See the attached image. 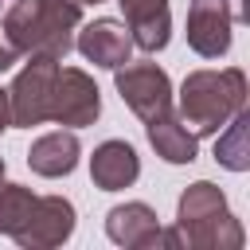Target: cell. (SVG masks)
<instances>
[{"label":"cell","mask_w":250,"mask_h":250,"mask_svg":"<svg viewBox=\"0 0 250 250\" xmlns=\"http://www.w3.org/2000/svg\"><path fill=\"white\" fill-rule=\"evenodd\" d=\"M113 86L141 121H152L172 109V78L156 62H121L113 70Z\"/></svg>","instance_id":"obj_6"},{"label":"cell","mask_w":250,"mask_h":250,"mask_svg":"<svg viewBox=\"0 0 250 250\" xmlns=\"http://www.w3.org/2000/svg\"><path fill=\"white\" fill-rule=\"evenodd\" d=\"M215 160L227 172H246L250 168V113L238 109L215 137Z\"/></svg>","instance_id":"obj_15"},{"label":"cell","mask_w":250,"mask_h":250,"mask_svg":"<svg viewBox=\"0 0 250 250\" xmlns=\"http://www.w3.org/2000/svg\"><path fill=\"white\" fill-rule=\"evenodd\" d=\"M145 133H148V145L156 148V156L164 164H191L195 160V133L180 121L176 105L152 121H145Z\"/></svg>","instance_id":"obj_14"},{"label":"cell","mask_w":250,"mask_h":250,"mask_svg":"<svg viewBox=\"0 0 250 250\" xmlns=\"http://www.w3.org/2000/svg\"><path fill=\"white\" fill-rule=\"evenodd\" d=\"M121 12H125V27H129V39L133 47L156 55L168 47L172 39V12H168V0H117Z\"/></svg>","instance_id":"obj_10"},{"label":"cell","mask_w":250,"mask_h":250,"mask_svg":"<svg viewBox=\"0 0 250 250\" xmlns=\"http://www.w3.org/2000/svg\"><path fill=\"white\" fill-rule=\"evenodd\" d=\"M98 113H102V90H98V82L82 66H62L59 62V74H55V86H51L47 121L66 125V129H86V125L98 121Z\"/></svg>","instance_id":"obj_4"},{"label":"cell","mask_w":250,"mask_h":250,"mask_svg":"<svg viewBox=\"0 0 250 250\" xmlns=\"http://www.w3.org/2000/svg\"><path fill=\"white\" fill-rule=\"evenodd\" d=\"M59 74V59L55 55H27V62L20 66L16 82L8 86L12 98V125H43L47 121V105H51V86Z\"/></svg>","instance_id":"obj_5"},{"label":"cell","mask_w":250,"mask_h":250,"mask_svg":"<svg viewBox=\"0 0 250 250\" xmlns=\"http://www.w3.org/2000/svg\"><path fill=\"white\" fill-rule=\"evenodd\" d=\"M74 203L62 199V195H35V207L27 215V223L12 234L16 246L23 250H51V246H62L70 234H74Z\"/></svg>","instance_id":"obj_7"},{"label":"cell","mask_w":250,"mask_h":250,"mask_svg":"<svg viewBox=\"0 0 250 250\" xmlns=\"http://www.w3.org/2000/svg\"><path fill=\"white\" fill-rule=\"evenodd\" d=\"M16 59H20V51L12 47V39H8V35H4V27H0V74H4V70H12V66H16Z\"/></svg>","instance_id":"obj_17"},{"label":"cell","mask_w":250,"mask_h":250,"mask_svg":"<svg viewBox=\"0 0 250 250\" xmlns=\"http://www.w3.org/2000/svg\"><path fill=\"white\" fill-rule=\"evenodd\" d=\"M141 176V156L129 141H102L90 156V180L94 188L102 191H121V188H133Z\"/></svg>","instance_id":"obj_11"},{"label":"cell","mask_w":250,"mask_h":250,"mask_svg":"<svg viewBox=\"0 0 250 250\" xmlns=\"http://www.w3.org/2000/svg\"><path fill=\"white\" fill-rule=\"evenodd\" d=\"M156 230H160L156 211L148 203H141V199L117 203V207L105 211V234L125 250H148L156 242Z\"/></svg>","instance_id":"obj_12"},{"label":"cell","mask_w":250,"mask_h":250,"mask_svg":"<svg viewBox=\"0 0 250 250\" xmlns=\"http://www.w3.org/2000/svg\"><path fill=\"white\" fill-rule=\"evenodd\" d=\"M78 156H82V145H78L74 129H55V133H43L39 141H31L27 168L43 180H59L78 168Z\"/></svg>","instance_id":"obj_13"},{"label":"cell","mask_w":250,"mask_h":250,"mask_svg":"<svg viewBox=\"0 0 250 250\" xmlns=\"http://www.w3.org/2000/svg\"><path fill=\"white\" fill-rule=\"evenodd\" d=\"M74 4H105V0H74Z\"/></svg>","instance_id":"obj_19"},{"label":"cell","mask_w":250,"mask_h":250,"mask_svg":"<svg viewBox=\"0 0 250 250\" xmlns=\"http://www.w3.org/2000/svg\"><path fill=\"white\" fill-rule=\"evenodd\" d=\"M74 47L82 51L86 62L102 66V70H117L121 62H129L133 55V39H129V27L121 20H90V23H78V35H74Z\"/></svg>","instance_id":"obj_9"},{"label":"cell","mask_w":250,"mask_h":250,"mask_svg":"<svg viewBox=\"0 0 250 250\" xmlns=\"http://www.w3.org/2000/svg\"><path fill=\"white\" fill-rule=\"evenodd\" d=\"M82 23V4L74 0H12L0 27L20 55H55L66 59L74 31Z\"/></svg>","instance_id":"obj_1"},{"label":"cell","mask_w":250,"mask_h":250,"mask_svg":"<svg viewBox=\"0 0 250 250\" xmlns=\"http://www.w3.org/2000/svg\"><path fill=\"white\" fill-rule=\"evenodd\" d=\"M230 27H234V20H230L227 0H191L188 4L184 35H188V47L199 59H223L230 51V39H234Z\"/></svg>","instance_id":"obj_8"},{"label":"cell","mask_w":250,"mask_h":250,"mask_svg":"<svg viewBox=\"0 0 250 250\" xmlns=\"http://www.w3.org/2000/svg\"><path fill=\"white\" fill-rule=\"evenodd\" d=\"M246 74L238 66L223 70H191L180 82L176 113L195 137H215L238 109H246Z\"/></svg>","instance_id":"obj_2"},{"label":"cell","mask_w":250,"mask_h":250,"mask_svg":"<svg viewBox=\"0 0 250 250\" xmlns=\"http://www.w3.org/2000/svg\"><path fill=\"white\" fill-rule=\"evenodd\" d=\"M0 180H4V156H0Z\"/></svg>","instance_id":"obj_20"},{"label":"cell","mask_w":250,"mask_h":250,"mask_svg":"<svg viewBox=\"0 0 250 250\" xmlns=\"http://www.w3.org/2000/svg\"><path fill=\"white\" fill-rule=\"evenodd\" d=\"M176 230L184 238V250H238L242 227L227 207V195L211 180H195L184 188L176 203Z\"/></svg>","instance_id":"obj_3"},{"label":"cell","mask_w":250,"mask_h":250,"mask_svg":"<svg viewBox=\"0 0 250 250\" xmlns=\"http://www.w3.org/2000/svg\"><path fill=\"white\" fill-rule=\"evenodd\" d=\"M31 207H35V191H31V188L0 180V234L12 238V234L27 223Z\"/></svg>","instance_id":"obj_16"},{"label":"cell","mask_w":250,"mask_h":250,"mask_svg":"<svg viewBox=\"0 0 250 250\" xmlns=\"http://www.w3.org/2000/svg\"><path fill=\"white\" fill-rule=\"evenodd\" d=\"M8 129H12V98L0 86V133H8Z\"/></svg>","instance_id":"obj_18"}]
</instances>
